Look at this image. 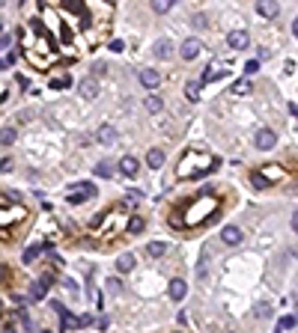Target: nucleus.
Returning a JSON list of instances; mask_svg holds the SVG:
<instances>
[{"instance_id": "34", "label": "nucleus", "mask_w": 298, "mask_h": 333, "mask_svg": "<svg viewBox=\"0 0 298 333\" xmlns=\"http://www.w3.org/2000/svg\"><path fill=\"white\" fill-rule=\"evenodd\" d=\"M12 63H15V54H6V57H3V68H9Z\"/></svg>"}, {"instance_id": "1", "label": "nucleus", "mask_w": 298, "mask_h": 333, "mask_svg": "<svg viewBox=\"0 0 298 333\" xmlns=\"http://www.w3.org/2000/svg\"><path fill=\"white\" fill-rule=\"evenodd\" d=\"M96 197V185L93 182H81V185H72L69 188V205H78V202H84V200H93Z\"/></svg>"}, {"instance_id": "25", "label": "nucleus", "mask_w": 298, "mask_h": 333, "mask_svg": "<svg viewBox=\"0 0 298 333\" xmlns=\"http://www.w3.org/2000/svg\"><path fill=\"white\" fill-rule=\"evenodd\" d=\"M170 6H173V0H155V3H152V9H155L158 15H164V12H170Z\"/></svg>"}, {"instance_id": "10", "label": "nucleus", "mask_w": 298, "mask_h": 333, "mask_svg": "<svg viewBox=\"0 0 298 333\" xmlns=\"http://www.w3.org/2000/svg\"><path fill=\"white\" fill-rule=\"evenodd\" d=\"M51 280H54V277H51V274H45V277H42V280H39V283L30 289V298H33V301H42V298L48 295V286H51Z\"/></svg>"}, {"instance_id": "21", "label": "nucleus", "mask_w": 298, "mask_h": 333, "mask_svg": "<svg viewBox=\"0 0 298 333\" xmlns=\"http://www.w3.org/2000/svg\"><path fill=\"white\" fill-rule=\"evenodd\" d=\"M96 176H101V179H110V176H113V167H110L107 161H99V164H96Z\"/></svg>"}, {"instance_id": "3", "label": "nucleus", "mask_w": 298, "mask_h": 333, "mask_svg": "<svg viewBox=\"0 0 298 333\" xmlns=\"http://www.w3.org/2000/svg\"><path fill=\"white\" fill-rule=\"evenodd\" d=\"M248 42H251L248 30H230V33H227V45H230L233 51H242V48H248Z\"/></svg>"}, {"instance_id": "2", "label": "nucleus", "mask_w": 298, "mask_h": 333, "mask_svg": "<svg viewBox=\"0 0 298 333\" xmlns=\"http://www.w3.org/2000/svg\"><path fill=\"white\" fill-rule=\"evenodd\" d=\"M275 143H278V134H275L272 128H260V131H257V137H254V146H257L260 152L275 149Z\"/></svg>"}, {"instance_id": "8", "label": "nucleus", "mask_w": 298, "mask_h": 333, "mask_svg": "<svg viewBox=\"0 0 298 333\" xmlns=\"http://www.w3.org/2000/svg\"><path fill=\"white\" fill-rule=\"evenodd\" d=\"M119 173H125V176H137V173H140V161H137L134 155H122V158H119Z\"/></svg>"}, {"instance_id": "17", "label": "nucleus", "mask_w": 298, "mask_h": 333, "mask_svg": "<svg viewBox=\"0 0 298 333\" xmlns=\"http://www.w3.org/2000/svg\"><path fill=\"white\" fill-rule=\"evenodd\" d=\"M227 71L221 68V66H209L206 68V74H203V83H209V80H218V77H224Z\"/></svg>"}, {"instance_id": "20", "label": "nucleus", "mask_w": 298, "mask_h": 333, "mask_svg": "<svg viewBox=\"0 0 298 333\" xmlns=\"http://www.w3.org/2000/svg\"><path fill=\"white\" fill-rule=\"evenodd\" d=\"M143 104H146V110H149V113H158V110H161V107H164V101H161V98H158V95H149V98H146V101H143Z\"/></svg>"}, {"instance_id": "35", "label": "nucleus", "mask_w": 298, "mask_h": 333, "mask_svg": "<svg viewBox=\"0 0 298 333\" xmlns=\"http://www.w3.org/2000/svg\"><path fill=\"white\" fill-rule=\"evenodd\" d=\"M293 229H296V232H298V211H296V214H293Z\"/></svg>"}, {"instance_id": "31", "label": "nucleus", "mask_w": 298, "mask_h": 333, "mask_svg": "<svg viewBox=\"0 0 298 333\" xmlns=\"http://www.w3.org/2000/svg\"><path fill=\"white\" fill-rule=\"evenodd\" d=\"M251 182H254L257 188H266V185H269V182H266V179H263L260 173H251Z\"/></svg>"}, {"instance_id": "30", "label": "nucleus", "mask_w": 298, "mask_h": 333, "mask_svg": "<svg viewBox=\"0 0 298 333\" xmlns=\"http://www.w3.org/2000/svg\"><path fill=\"white\" fill-rule=\"evenodd\" d=\"M119 289H122L119 277H110V280H107V292H119Z\"/></svg>"}, {"instance_id": "4", "label": "nucleus", "mask_w": 298, "mask_h": 333, "mask_svg": "<svg viewBox=\"0 0 298 333\" xmlns=\"http://www.w3.org/2000/svg\"><path fill=\"white\" fill-rule=\"evenodd\" d=\"M78 92H81V98H87V101L99 98V80H96V77H84V80L78 83Z\"/></svg>"}, {"instance_id": "39", "label": "nucleus", "mask_w": 298, "mask_h": 333, "mask_svg": "<svg viewBox=\"0 0 298 333\" xmlns=\"http://www.w3.org/2000/svg\"><path fill=\"white\" fill-rule=\"evenodd\" d=\"M296 313H298V298H296Z\"/></svg>"}, {"instance_id": "33", "label": "nucleus", "mask_w": 298, "mask_h": 333, "mask_svg": "<svg viewBox=\"0 0 298 333\" xmlns=\"http://www.w3.org/2000/svg\"><path fill=\"white\" fill-rule=\"evenodd\" d=\"M0 42H3V51L9 54V42H12V36H9V33H3V39H0Z\"/></svg>"}, {"instance_id": "36", "label": "nucleus", "mask_w": 298, "mask_h": 333, "mask_svg": "<svg viewBox=\"0 0 298 333\" xmlns=\"http://www.w3.org/2000/svg\"><path fill=\"white\" fill-rule=\"evenodd\" d=\"M293 36H296V39H298V18H296V21H293Z\"/></svg>"}, {"instance_id": "11", "label": "nucleus", "mask_w": 298, "mask_h": 333, "mask_svg": "<svg viewBox=\"0 0 298 333\" xmlns=\"http://www.w3.org/2000/svg\"><path fill=\"white\" fill-rule=\"evenodd\" d=\"M140 83H143L146 89H155V86L161 83V74H158L155 68H143V71H140Z\"/></svg>"}, {"instance_id": "24", "label": "nucleus", "mask_w": 298, "mask_h": 333, "mask_svg": "<svg viewBox=\"0 0 298 333\" xmlns=\"http://www.w3.org/2000/svg\"><path fill=\"white\" fill-rule=\"evenodd\" d=\"M143 229H146V223H143L140 217H131V220H128V232H131V235H140Z\"/></svg>"}, {"instance_id": "40", "label": "nucleus", "mask_w": 298, "mask_h": 333, "mask_svg": "<svg viewBox=\"0 0 298 333\" xmlns=\"http://www.w3.org/2000/svg\"><path fill=\"white\" fill-rule=\"evenodd\" d=\"M42 333H51V331H42Z\"/></svg>"}, {"instance_id": "29", "label": "nucleus", "mask_w": 298, "mask_h": 333, "mask_svg": "<svg viewBox=\"0 0 298 333\" xmlns=\"http://www.w3.org/2000/svg\"><path fill=\"white\" fill-rule=\"evenodd\" d=\"M39 250H42V247H27V250H24V262H33V259L39 256Z\"/></svg>"}, {"instance_id": "37", "label": "nucleus", "mask_w": 298, "mask_h": 333, "mask_svg": "<svg viewBox=\"0 0 298 333\" xmlns=\"http://www.w3.org/2000/svg\"><path fill=\"white\" fill-rule=\"evenodd\" d=\"M290 113H293V116H298V104H290Z\"/></svg>"}, {"instance_id": "14", "label": "nucleus", "mask_w": 298, "mask_h": 333, "mask_svg": "<svg viewBox=\"0 0 298 333\" xmlns=\"http://www.w3.org/2000/svg\"><path fill=\"white\" fill-rule=\"evenodd\" d=\"M134 265H137V259H134V253H122V256L116 259V271H119V274H128V271H131Z\"/></svg>"}, {"instance_id": "22", "label": "nucleus", "mask_w": 298, "mask_h": 333, "mask_svg": "<svg viewBox=\"0 0 298 333\" xmlns=\"http://www.w3.org/2000/svg\"><path fill=\"white\" fill-rule=\"evenodd\" d=\"M254 316H257V319H269V316H272V304H266V301H260V304L254 307Z\"/></svg>"}, {"instance_id": "26", "label": "nucleus", "mask_w": 298, "mask_h": 333, "mask_svg": "<svg viewBox=\"0 0 298 333\" xmlns=\"http://www.w3.org/2000/svg\"><path fill=\"white\" fill-rule=\"evenodd\" d=\"M290 328H296V316H284V319H281V325H278V331H275V333H281V331H290Z\"/></svg>"}, {"instance_id": "9", "label": "nucleus", "mask_w": 298, "mask_h": 333, "mask_svg": "<svg viewBox=\"0 0 298 333\" xmlns=\"http://www.w3.org/2000/svg\"><path fill=\"white\" fill-rule=\"evenodd\" d=\"M152 54H155L158 60H170V57H173V42H170V39H158V42L152 45Z\"/></svg>"}, {"instance_id": "12", "label": "nucleus", "mask_w": 298, "mask_h": 333, "mask_svg": "<svg viewBox=\"0 0 298 333\" xmlns=\"http://www.w3.org/2000/svg\"><path fill=\"white\" fill-rule=\"evenodd\" d=\"M167 295H170L173 301H182V298L188 295V286H185V280H170V286H167Z\"/></svg>"}, {"instance_id": "15", "label": "nucleus", "mask_w": 298, "mask_h": 333, "mask_svg": "<svg viewBox=\"0 0 298 333\" xmlns=\"http://www.w3.org/2000/svg\"><path fill=\"white\" fill-rule=\"evenodd\" d=\"M146 164H149L152 170H158V167L164 164V152H161V149H149V152H146Z\"/></svg>"}, {"instance_id": "6", "label": "nucleus", "mask_w": 298, "mask_h": 333, "mask_svg": "<svg viewBox=\"0 0 298 333\" xmlns=\"http://www.w3.org/2000/svg\"><path fill=\"white\" fill-rule=\"evenodd\" d=\"M221 241H224L227 247H239V244H242V229L233 226V223H227V226L221 229Z\"/></svg>"}, {"instance_id": "23", "label": "nucleus", "mask_w": 298, "mask_h": 333, "mask_svg": "<svg viewBox=\"0 0 298 333\" xmlns=\"http://www.w3.org/2000/svg\"><path fill=\"white\" fill-rule=\"evenodd\" d=\"M251 92V80H236L233 83V95H248Z\"/></svg>"}, {"instance_id": "27", "label": "nucleus", "mask_w": 298, "mask_h": 333, "mask_svg": "<svg viewBox=\"0 0 298 333\" xmlns=\"http://www.w3.org/2000/svg\"><path fill=\"white\" fill-rule=\"evenodd\" d=\"M51 86H54V89H66V86H72V77H54Z\"/></svg>"}, {"instance_id": "16", "label": "nucleus", "mask_w": 298, "mask_h": 333, "mask_svg": "<svg viewBox=\"0 0 298 333\" xmlns=\"http://www.w3.org/2000/svg\"><path fill=\"white\" fill-rule=\"evenodd\" d=\"M146 253H149L152 259H158V256L167 253V244H164V241H152V244H146Z\"/></svg>"}, {"instance_id": "18", "label": "nucleus", "mask_w": 298, "mask_h": 333, "mask_svg": "<svg viewBox=\"0 0 298 333\" xmlns=\"http://www.w3.org/2000/svg\"><path fill=\"white\" fill-rule=\"evenodd\" d=\"M185 98H188V101H200V83H197V80L185 83Z\"/></svg>"}, {"instance_id": "38", "label": "nucleus", "mask_w": 298, "mask_h": 333, "mask_svg": "<svg viewBox=\"0 0 298 333\" xmlns=\"http://www.w3.org/2000/svg\"><path fill=\"white\" fill-rule=\"evenodd\" d=\"M3 333H15V328H9V325H6V328H3Z\"/></svg>"}, {"instance_id": "19", "label": "nucleus", "mask_w": 298, "mask_h": 333, "mask_svg": "<svg viewBox=\"0 0 298 333\" xmlns=\"http://www.w3.org/2000/svg\"><path fill=\"white\" fill-rule=\"evenodd\" d=\"M0 143H3V146H12V143H15V128H12V125H3V131H0Z\"/></svg>"}, {"instance_id": "7", "label": "nucleus", "mask_w": 298, "mask_h": 333, "mask_svg": "<svg viewBox=\"0 0 298 333\" xmlns=\"http://www.w3.org/2000/svg\"><path fill=\"white\" fill-rule=\"evenodd\" d=\"M203 51V45H200V39H185L182 45H179V54H182V60H197V54Z\"/></svg>"}, {"instance_id": "28", "label": "nucleus", "mask_w": 298, "mask_h": 333, "mask_svg": "<svg viewBox=\"0 0 298 333\" xmlns=\"http://www.w3.org/2000/svg\"><path fill=\"white\" fill-rule=\"evenodd\" d=\"M254 71H260V60H248L245 63V74H254Z\"/></svg>"}, {"instance_id": "32", "label": "nucleus", "mask_w": 298, "mask_h": 333, "mask_svg": "<svg viewBox=\"0 0 298 333\" xmlns=\"http://www.w3.org/2000/svg\"><path fill=\"white\" fill-rule=\"evenodd\" d=\"M191 21H194V27H206V15H200V12H197Z\"/></svg>"}, {"instance_id": "13", "label": "nucleus", "mask_w": 298, "mask_h": 333, "mask_svg": "<svg viewBox=\"0 0 298 333\" xmlns=\"http://www.w3.org/2000/svg\"><path fill=\"white\" fill-rule=\"evenodd\" d=\"M257 12L266 15V18H278V15H281V6L272 3V0H260V3H257Z\"/></svg>"}, {"instance_id": "5", "label": "nucleus", "mask_w": 298, "mask_h": 333, "mask_svg": "<svg viewBox=\"0 0 298 333\" xmlns=\"http://www.w3.org/2000/svg\"><path fill=\"white\" fill-rule=\"evenodd\" d=\"M96 143H99V146H113V143H116V128H113L110 122H104V125L96 131Z\"/></svg>"}]
</instances>
